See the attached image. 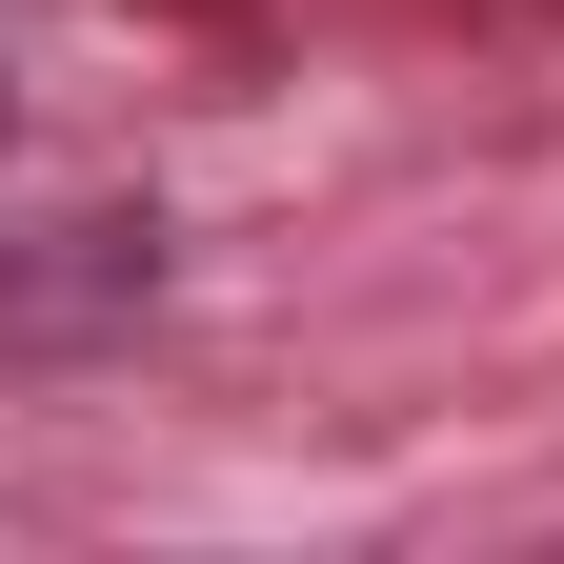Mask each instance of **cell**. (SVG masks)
<instances>
[]
</instances>
